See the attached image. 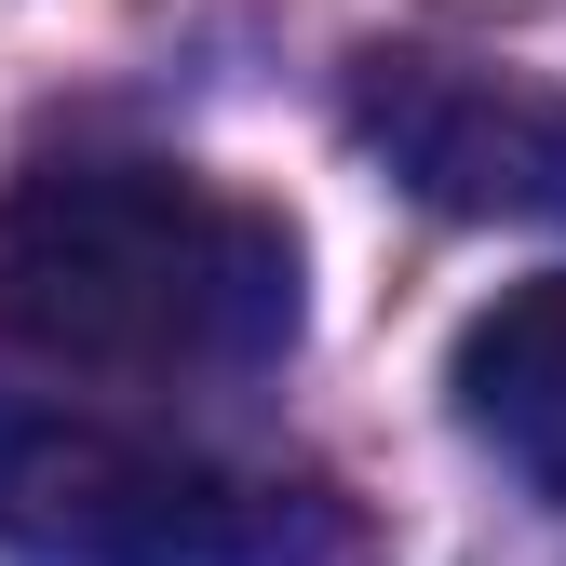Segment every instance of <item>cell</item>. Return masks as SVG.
Returning <instances> with one entry per match:
<instances>
[{
    "mask_svg": "<svg viewBox=\"0 0 566 566\" xmlns=\"http://www.w3.org/2000/svg\"><path fill=\"white\" fill-rule=\"evenodd\" d=\"M0 553L14 566H365L337 485L202 459L176 432L0 391Z\"/></svg>",
    "mask_w": 566,
    "mask_h": 566,
    "instance_id": "2",
    "label": "cell"
},
{
    "mask_svg": "<svg viewBox=\"0 0 566 566\" xmlns=\"http://www.w3.org/2000/svg\"><path fill=\"white\" fill-rule=\"evenodd\" d=\"M350 135L446 217H526L566 230V95L485 54H365Z\"/></svg>",
    "mask_w": 566,
    "mask_h": 566,
    "instance_id": "3",
    "label": "cell"
},
{
    "mask_svg": "<svg viewBox=\"0 0 566 566\" xmlns=\"http://www.w3.org/2000/svg\"><path fill=\"white\" fill-rule=\"evenodd\" d=\"M0 337L67 378H243L297 337V230L176 163L0 189Z\"/></svg>",
    "mask_w": 566,
    "mask_h": 566,
    "instance_id": "1",
    "label": "cell"
},
{
    "mask_svg": "<svg viewBox=\"0 0 566 566\" xmlns=\"http://www.w3.org/2000/svg\"><path fill=\"white\" fill-rule=\"evenodd\" d=\"M459 432L513 485L566 500V270L513 283V297H485L459 324Z\"/></svg>",
    "mask_w": 566,
    "mask_h": 566,
    "instance_id": "4",
    "label": "cell"
}]
</instances>
